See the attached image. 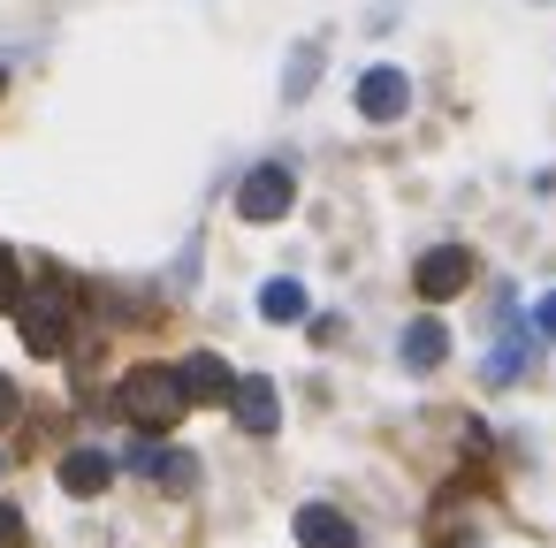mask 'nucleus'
<instances>
[{
    "instance_id": "nucleus-1",
    "label": "nucleus",
    "mask_w": 556,
    "mask_h": 548,
    "mask_svg": "<svg viewBox=\"0 0 556 548\" xmlns=\"http://www.w3.org/2000/svg\"><path fill=\"white\" fill-rule=\"evenodd\" d=\"M115 404H123V419H138L146 434H168V426L191 411V396H184L176 366H138V373H123Z\"/></svg>"
},
{
    "instance_id": "nucleus-2",
    "label": "nucleus",
    "mask_w": 556,
    "mask_h": 548,
    "mask_svg": "<svg viewBox=\"0 0 556 548\" xmlns=\"http://www.w3.org/2000/svg\"><path fill=\"white\" fill-rule=\"evenodd\" d=\"M16 320H24V351H31V358H62V351H70V282H62V275L39 282Z\"/></svg>"
},
{
    "instance_id": "nucleus-3",
    "label": "nucleus",
    "mask_w": 556,
    "mask_h": 548,
    "mask_svg": "<svg viewBox=\"0 0 556 548\" xmlns=\"http://www.w3.org/2000/svg\"><path fill=\"white\" fill-rule=\"evenodd\" d=\"M290 206H298V183H290L282 161H260V168L244 176V191H237V214H244V221H282Z\"/></svg>"
},
{
    "instance_id": "nucleus-4",
    "label": "nucleus",
    "mask_w": 556,
    "mask_h": 548,
    "mask_svg": "<svg viewBox=\"0 0 556 548\" xmlns=\"http://www.w3.org/2000/svg\"><path fill=\"white\" fill-rule=\"evenodd\" d=\"M412 282H419L427 305H442V297H457V290L472 282V252H465V244H442V252H427V259L412 267Z\"/></svg>"
},
{
    "instance_id": "nucleus-5",
    "label": "nucleus",
    "mask_w": 556,
    "mask_h": 548,
    "mask_svg": "<svg viewBox=\"0 0 556 548\" xmlns=\"http://www.w3.org/2000/svg\"><path fill=\"white\" fill-rule=\"evenodd\" d=\"M404 107H412V77L404 69H366L358 77V115L366 123H396Z\"/></svg>"
},
{
    "instance_id": "nucleus-6",
    "label": "nucleus",
    "mask_w": 556,
    "mask_h": 548,
    "mask_svg": "<svg viewBox=\"0 0 556 548\" xmlns=\"http://www.w3.org/2000/svg\"><path fill=\"white\" fill-rule=\"evenodd\" d=\"M176 381H184L191 404H229V396H237V373H229L214 351H191V358L176 366Z\"/></svg>"
},
{
    "instance_id": "nucleus-7",
    "label": "nucleus",
    "mask_w": 556,
    "mask_h": 548,
    "mask_svg": "<svg viewBox=\"0 0 556 548\" xmlns=\"http://www.w3.org/2000/svg\"><path fill=\"white\" fill-rule=\"evenodd\" d=\"M237 426L244 434H275V419H282V396H275V381L267 373H237Z\"/></svg>"
},
{
    "instance_id": "nucleus-8",
    "label": "nucleus",
    "mask_w": 556,
    "mask_h": 548,
    "mask_svg": "<svg viewBox=\"0 0 556 548\" xmlns=\"http://www.w3.org/2000/svg\"><path fill=\"white\" fill-rule=\"evenodd\" d=\"M130 464H138L146 480H161V487H199V464H191L184 449H161V442H138V449H130Z\"/></svg>"
},
{
    "instance_id": "nucleus-9",
    "label": "nucleus",
    "mask_w": 556,
    "mask_h": 548,
    "mask_svg": "<svg viewBox=\"0 0 556 548\" xmlns=\"http://www.w3.org/2000/svg\"><path fill=\"white\" fill-rule=\"evenodd\" d=\"M298 540H305V548H358L351 518L328 510V502H305V510H298Z\"/></svg>"
},
{
    "instance_id": "nucleus-10",
    "label": "nucleus",
    "mask_w": 556,
    "mask_h": 548,
    "mask_svg": "<svg viewBox=\"0 0 556 548\" xmlns=\"http://www.w3.org/2000/svg\"><path fill=\"white\" fill-rule=\"evenodd\" d=\"M108 480H115V457H108V449H70V457H62V487H70V495H100Z\"/></svg>"
},
{
    "instance_id": "nucleus-11",
    "label": "nucleus",
    "mask_w": 556,
    "mask_h": 548,
    "mask_svg": "<svg viewBox=\"0 0 556 548\" xmlns=\"http://www.w3.org/2000/svg\"><path fill=\"white\" fill-rule=\"evenodd\" d=\"M442 358H450V328H442V320H412V328H404V366L427 373V366H442Z\"/></svg>"
},
{
    "instance_id": "nucleus-12",
    "label": "nucleus",
    "mask_w": 556,
    "mask_h": 548,
    "mask_svg": "<svg viewBox=\"0 0 556 548\" xmlns=\"http://www.w3.org/2000/svg\"><path fill=\"white\" fill-rule=\"evenodd\" d=\"M260 313H267L275 328L305 320V282H290V275H282V282H267V290H260Z\"/></svg>"
},
{
    "instance_id": "nucleus-13",
    "label": "nucleus",
    "mask_w": 556,
    "mask_h": 548,
    "mask_svg": "<svg viewBox=\"0 0 556 548\" xmlns=\"http://www.w3.org/2000/svg\"><path fill=\"white\" fill-rule=\"evenodd\" d=\"M0 548H24V510L0 502Z\"/></svg>"
},
{
    "instance_id": "nucleus-14",
    "label": "nucleus",
    "mask_w": 556,
    "mask_h": 548,
    "mask_svg": "<svg viewBox=\"0 0 556 548\" xmlns=\"http://www.w3.org/2000/svg\"><path fill=\"white\" fill-rule=\"evenodd\" d=\"M0 313H16V259L0 252Z\"/></svg>"
},
{
    "instance_id": "nucleus-15",
    "label": "nucleus",
    "mask_w": 556,
    "mask_h": 548,
    "mask_svg": "<svg viewBox=\"0 0 556 548\" xmlns=\"http://www.w3.org/2000/svg\"><path fill=\"white\" fill-rule=\"evenodd\" d=\"M533 328H541V335H556V290H548V297L533 305Z\"/></svg>"
},
{
    "instance_id": "nucleus-16",
    "label": "nucleus",
    "mask_w": 556,
    "mask_h": 548,
    "mask_svg": "<svg viewBox=\"0 0 556 548\" xmlns=\"http://www.w3.org/2000/svg\"><path fill=\"white\" fill-rule=\"evenodd\" d=\"M9 419H16V381L0 373V426H9Z\"/></svg>"
},
{
    "instance_id": "nucleus-17",
    "label": "nucleus",
    "mask_w": 556,
    "mask_h": 548,
    "mask_svg": "<svg viewBox=\"0 0 556 548\" xmlns=\"http://www.w3.org/2000/svg\"><path fill=\"white\" fill-rule=\"evenodd\" d=\"M0 85H9V77H0Z\"/></svg>"
}]
</instances>
